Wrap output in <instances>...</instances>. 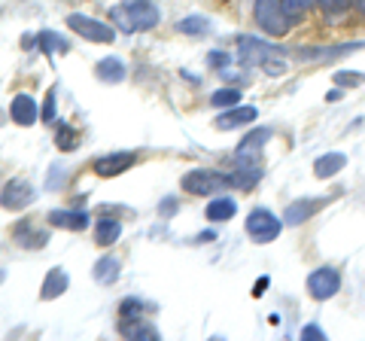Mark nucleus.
Here are the masks:
<instances>
[{"label":"nucleus","instance_id":"1","mask_svg":"<svg viewBox=\"0 0 365 341\" xmlns=\"http://www.w3.org/2000/svg\"><path fill=\"white\" fill-rule=\"evenodd\" d=\"M268 141H271V131L268 128H256V131H250L241 143H237L235 170H232L235 186L250 189L253 183H259V177H262V150H265Z\"/></svg>","mask_w":365,"mask_h":341},{"label":"nucleus","instance_id":"2","mask_svg":"<svg viewBox=\"0 0 365 341\" xmlns=\"http://www.w3.org/2000/svg\"><path fill=\"white\" fill-rule=\"evenodd\" d=\"M110 21L116 25V31L143 34L162 21V6L155 0H122V4L110 9Z\"/></svg>","mask_w":365,"mask_h":341},{"label":"nucleus","instance_id":"3","mask_svg":"<svg viewBox=\"0 0 365 341\" xmlns=\"http://www.w3.org/2000/svg\"><path fill=\"white\" fill-rule=\"evenodd\" d=\"M280 55H283V49L274 46L268 40L250 37V34L237 37V58H241V64H247V67H262V71L271 73V76H283L287 73V61H283Z\"/></svg>","mask_w":365,"mask_h":341},{"label":"nucleus","instance_id":"4","mask_svg":"<svg viewBox=\"0 0 365 341\" xmlns=\"http://www.w3.org/2000/svg\"><path fill=\"white\" fill-rule=\"evenodd\" d=\"M180 186H182V192H189V195L207 198V195H220L228 186H235V180H232V174H222V170H213V168H192L189 174H182Z\"/></svg>","mask_w":365,"mask_h":341},{"label":"nucleus","instance_id":"5","mask_svg":"<svg viewBox=\"0 0 365 341\" xmlns=\"http://www.w3.org/2000/svg\"><path fill=\"white\" fill-rule=\"evenodd\" d=\"M253 19L268 37H287L289 28H292V19L287 16V9H283L280 0H256Z\"/></svg>","mask_w":365,"mask_h":341},{"label":"nucleus","instance_id":"6","mask_svg":"<svg viewBox=\"0 0 365 341\" xmlns=\"http://www.w3.org/2000/svg\"><path fill=\"white\" fill-rule=\"evenodd\" d=\"M283 225L287 223H283L277 213H271L268 208H253L250 210V217H247V223H244V229L256 244H271V241H277Z\"/></svg>","mask_w":365,"mask_h":341},{"label":"nucleus","instance_id":"7","mask_svg":"<svg viewBox=\"0 0 365 341\" xmlns=\"http://www.w3.org/2000/svg\"><path fill=\"white\" fill-rule=\"evenodd\" d=\"M67 28L73 34H79L83 40H91V43H113L116 40V25H113V21H101V19L86 16V13L67 16Z\"/></svg>","mask_w":365,"mask_h":341},{"label":"nucleus","instance_id":"8","mask_svg":"<svg viewBox=\"0 0 365 341\" xmlns=\"http://www.w3.org/2000/svg\"><path fill=\"white\" fill-rule=\"evenodd\" d=\"M341 290V275L335 268H314L311 275H307V295H311L314 302H329L332 295H338Z\"/></svg>","mask_w":365,"mask_h":341},{"label":"nucleus","instance_id":"9","mask_svg":"<svg viewBox=\"0 0 365 341\" xmlns=\"http://www.w3.org/2000/svg\"><path fill=\"white\" fill-rule=\"evenodd\" d=\"M34 198H37V189H34L28 180H19V177L4 183V192H0V204H4L6 210H25Z\"/></svg>","mask_w":365,"mask_h":341},{"label":"nucleus","instance_id":"10","mask_svg":"<svg viewBox=\"0 0 365 341\" xmlns=\"http://www.w3.org/2000/svg\"><path fill=\"white\" fill-rule=\"evenodd\" d=\"M134 165H137V153L122 150V153H110V156L95 158V162H91V170H95L98 177H119Z\"/></svg>","mask_w":365,"mask_h":341},{"label":"nucleus","instance_id":"11","mask_svg":"<svg viewBox=\"0 0 365 341\" xmlns=\"http://www.w3.org/2000/svg\"><path fill=\"white\" fill-rule=\"evenodd\" d=\"M259 119V110L250 107V104H237V107H228L216 116V128L220 131H232V128H244V125L256 122Z\"/></svg>","mask_w":365,"mask_h":341},{"label":"nucleus","instance_id":"12","mask_svg":"<svg viewBox=\"0 0 365 341\" xmlns=\"http://www.w3.org/2000/svg\"><path fill=\"white\" fill-rule=\"evenodd\" d=\"M13 241L25 250H40V247H46V241H49V232L37 229V223H31V220H21L13 229Z\"/></svg>","mask_w":365,"mask_h":341},{"label":"nucleus","instance_id":"13","mask_svg":"<svg viewBox=\"0 0 365 341\" xmlns=\"http://www.w3.org/2000/svg\"><path fill=\"white\" fill-rule=\"evenodd\" d=\"M88 223H91V217L86 210H52L49 213V225L64 229V232H86Z\"/></svg>","mask_w":365,"mask_h":341},{"label":"nucleus","instance_id":"14","mask_svg":"<svg viewBox=\"0 0 365 341\" xmlns=\"http://www.w3.org/2000/svg\"><path fill=\"white\" fill-rule=\"evenodd\" d=\"M9 119H13L16 125H21V128H28V125L37 122V101H34L31 95L19 92L13 98V104H9Z\"/></svg>","mask_w":365,"mask_h":341},{"label":"nucleus","instance_id":"15","mask_svg":"<svg viewBox=\"0 0 365 341\" xmlns=\"http://www.w3.org/2000/svg\"><path fill=\"white\" fill-rule=\"evenodd\" d=\"M326 201H319V198H299V201H292L287 210H283V223L287 225H302L314 217V213L323 208Z\"/></svg>","mask_w":365,"mask_h":341},{"label":"nucleus","instance_id":"16","mask_svg":"<svg viewBox=\"0 0 365 341\" xmlns=\"http://www.w3.org/2000/svg\"><path fill=\"white\" fill-rule=\"evenodd\" d=\"M67 287H71V278H67V271H64V268H52L49 275L43 278V287H40V299H43V302L61 299V295L67 292Z\"/></svg>","mask_w":365,"mask_h":341},{"label":"nucleus","instance_id":"17","mask_svg":"<svg viewBox=\"0 0 365 341\" xmlns=\"http://www.w3.org/2000/svg\"><path fill=\"white\" fill-rule=\"evenodd\" d=\"M119 335L122 338H137V341H158L155 326L143 323L140 317H122L119 320Z\"/></svg>","mask_w":365,"mask_h":341},{"label":"nucleus","instance_id":"18","mask_svg":"<svg viewBox=\"0 0 365 341\" xmlns=\"http://www.w3.org/2000/svg\"><path fill=\"white\" fill-rule=\"evenodd\" d=\"M347 168V156L344 153H326L314 162V177L317 180H329V177H338L341 170Z\"/></svg>","mask_w":365,"mask_h":341},{"label":"nucleus","instance_id":"19","mask_svg":"<svg viewBox=\"0 0 365 341\" xmlns=\"http://www.w3.org/2000/svg\"><path fill=\"white\" fill-rule=\"evenodd\" d=\"M91 275H95V280L101 283V287H110V283H116L119 275H122V263L116 256H101L95 268H91Z\"/></svg>","mask_w":365,"mask_h":341},{"label":"nucleus","instance_id":"20","mask_svg":"<svg viewBox=\"0 0 365 341\" xmlns=\"http://www.w3.org/2000/svg\"><path fill=\"white\" fill-rule=\"evenodd\" d=\"M95 76L101 79V83H110V86H119L125 79V64L122 58H116V55H110V58H101L95 64Z\"/></svg>","mask_w":365,"mask_h":341},{"label":"nucleus","instance_id":"21","mask_svg":"<svg viewBox=\"0 0 365 341\" xmlns=\"http://www.w3.org/2000/svg\"><path fill=\"white\" fill-rule=\"evenodd\" d=\"M365 43H341V49H299V61H319V58H338V55H347V52H356L362 49Z\"/></svg>","mask_w":365,"mask_h":341},{"label":"nucleus","instance_id":"22","mask_svg":"<svg viewBox=\"0 0 365 341\" xmlns=\"http://www.w3.org/2000/svg\"><path fill=\"white\" fill-rule=\"evenodd\" d=\"M37 46H40V52H46V55H55V52L67 55V52H71V40L61 37V34H55V31H40V34H37Z\"/></svg>","mask_w":365,"mask_h":341},{"label":"nucleus","instance_id":"23","mask_svg":"<svg viewBox=\"0 0 365 341\" xmlns=\"http://www.w3.org/2000/svg\"><path fill=\"white\" fill-rule=\"evenodd\" d=\"M237 213V201L235 198H213L207 204V210H204V217H207L210 223H225V220H232Z\"/></svg>","mask_w":365,"mask_h":341},{"label":"nucleus","instance_id":"24","mask_svg":"<svg viewBox=\"0 0 365 341\" xmlns=\"http://www.w3.org/2000/svg\"><path fill=\"white\" fill-rule=\"evenodd\" d=\"M119 235H122V223L104 217V220L98 223V229H95V241H98L101 247H110V244L119 241Z\"/></svg>","mask_w":365,"mask_h":341},{"label":"nucleus","instance_id":"25","mask_svg":"<svg viewBox=\"0 0 365 341\" xmlns=\"http://www.w3.org/2000/svg\"><path fill=\"white\" fill-rule=\"evenodd\" d=\"M241 88L237 86H232V88H220V92H213L210 95V107H216V110H228V107H237L241 104Z\"/></svg>","mask_w":365,"mask_h":341},{"label":"nucleus","instance_id":"26","mask_svg":"<svg viewBox=\"0 0 365 341\" xmlns=\"http://www.w3.org/2000/svg\"><path fill=\"white\" fill-rule=\"evenodd\" d=\"M76 143H79V131L71 128L67 122H61V125H58V134H55V146H58L61 153H73Z\"/></svg>","mask_w":365,"mask_h":341},{"label":"nucleus","instance_id":"27","mask_svg":"<svg viewBox=\"0 0 365 341\" xmlns=\"http://www.w3.org/2000/svg\"><path fill=\"white\" fill-rule=\"evenodd\" d=\"M317 6H319V13L332 21V19H341V16L350 13L353 0H317Z\"/></svg>","mask_w":365,"mask_h":341},{"label":"nucleus","instance_id":"28","mask_svg":"<svg viewBox=\"0 0 365 341\" xmlns=\"http://www.w3.org/2000/svg\"><path fill=\"white\" fill-rule=\"evenodd\" d=\"M177 31L180 34H189V37H198V34H207L210 31V21L201 19V16H186V19H180Z\"/></svg>","mask_w":365,"mask_h":341},{"label":"nucleus","instance_id":"29","mask_svg":"<svg viewBox=\"0 0 365 341\" xmlns=\"http://www.w3.org/2000/svg\"><path fill=\"white\" fill-rule=\"evenodd\" d=\"M280 4H283V9H287V16L292 21H299L317 6V0H280Z\"/></svg>","mask_w":365,"mask_h":341},{"label":"nucleus","instance_id":"30","mask_svg":"<svg viewBox=\"0 0 365 341\" xmlns=\"http://www.w3.org/2000/svg\"><path fill=\"white\" fill-rule=\"evenodd\" d=\"M140 311H143V302L140 299H125L119 305V314L122 317H140Z\"/></svg>","mask_w":365,"mask_h":341},{"label":"nucleus","instance_id":"31","mask_svg":"<svg viewBox=\"0 0 365 341\" xmlns=\"http://www.w3.org/2000/svg\"><path fill=\"white\" fill-rule=\"evenodd\" d=\"M55 95H58V88H49V95H46V104H43V122H55Z\"/></svg>","mask_w":365,"mask_h":341},{"label":"nucleus","instance_id":"32","mask_svg":"<svg viewBox=\"0 0 365 341\" xmlns=\"http://www.w3.org/2000/svg\"><path fill=\"white\" fill-rule=\"evenodd\" d=\"M362 73H344V71H335V86H359L362 83Z\"/></svg>","mask_w":365,"mask_h":341},{"label":"nucleus","instance_id":"33","mask_svg":"<svg viewBox=\"0 0 365 341\" xmlns=\"http://www.w3.org/2000/svg\"><path fill=\"white\" fill-rule=\"evenodd\" d=\"M302 338H304V341H323L326 332H323L319 326H304V329H302Z\"/></svg>","mask_w":365,"mask_h":341},{"label":"nucleus","instance_id":"34","mask_svg":"<svg viewBox=\"0 0 365 341\" xmlns=\"http://www.w3.org/2000/svg\"><path fill=\"white\" fill-rule=\"evenodd\" d=\"M210 64H216V67L228 64V55H222V52H210Z\"/></svg>","mask_w":365,"mask_h":341},{"label":"nucleus","instance_id":"35","mask_svg":"<svg viewBox=\"0 0 365 341\" xmlns=\"http://www.w3.org/2000/svg\"><path fill=\"white\" fill-rule=\"evenodd\" d=\"M58 183H64V170L58 174V170H52V177H49V189H55Z\"/></svg>","mask_w":365,"mask_h":341},{"label":"nucleus","instance_id":"36","mask_svg":"<svg viewBox=\"0 0 365 341\" xmlns=\"http://www.w3.org/2000/svg\"><path fill=\"white\" fill-rule=\"evenodd\" d=\"M265 287H268V278H262V280L256 283V287H253V295H256V299H259L262 292H265Z\"/></svg>","mask_w":365,"mask_h":341},{"label":"nucleus","instance_id":"37","mask_svg":"<svg viewBox=\"0 0 365 341\" xmlns=\"http://www.w3.org/2000/svg\"><path fill=\"white\" fill-rule=\"evenodd\" d=\"M174 208H177V201H174V198H165V201H162V213H170Z\"/></svg>","mask_w":365,"mask_h":341},{"label":"nucleus","instance_id":"38","mask_svg":"<svg viewBox=\"0 0 365 341\" xmlns=\"http://www.w3.org/2000/svg\"><path fill=\"white\" fill-rule=\"evenodd\" d=\"M326 101H341V86H338V88H332V92L326 95Z\"/></svg>","mask_w":365,"mask_h":341},{"label":"nucleus","instance_id":"39","mask_svg":"<svg viewBox=\"0 0 365 341\" xmlns=\"http://www.w3.org/2000/svg\"><path fill=\"white\" fill-rule=\"evenodd\" d=\"M353 6H356V13L365 19V0H353Z\"/></svg>","mask_w":365,"mask_h":341},{"label":"nucleus","instance_id":"40","mask_svg":"<svg viewBox=\"0 0 365 341\" xmlns=\"http://www.w3.org/2000/svg\"><path fill=\"white\" fill-rule=\"evenodd\" d=\"M0 125H4V113H0Z\"/></svg>","mask_w":365,"mask_h":341}]
</instances>
